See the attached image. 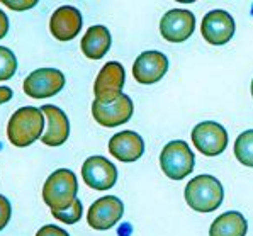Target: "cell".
<instances>
[{
  "label": "cell",
  "mask_w": 253,
  "mask_h": 236,
  "mask_svg": "<svg viewBox=\"0 0 253 236\" xmlns=\"http://www.w3.org/2000/svg\"><path fill=\"white\" fill-rule=\"evenodd\" d=\"M42 129H44L42 111L33 106H26L10 116L7 124V138L14 146L24 148L42 138Z\"/></svg>",
  "instance_id": "1"
},
{
  "label": "cell",
  "mask_w": 253,
  "mask_h": 236,
  "mask_svg": "<svg viewBox=\"0 0 253 236\" xmlns=\"http://www.w3.org/2000/svg\"><path fill=\"white\" fill-rule=\"evenodd\" d=\"M79 180L68 168H58L42 185V200L51 211H65L77 200Z\"/></svg>",
  "instance_id": "2"
},
{
  "label": "cell",
  "mask_w": 253,
  "mask_h": 236,
  "mask_svg": "<svg viewBox=\"0 0 253 236\" xmlns=\"http://www.w3.org/2000/svg\"><path fill=\"white\" fill-rule=\"evenodd\" d=\"M185 200L197 212H212L223 204L224 191L221 182L212 175H197L185 185Z\"/></svg>",
  "instance_id": "3"
},
{
  "label": "cell",
  "mask_w": 253,
  "mask_h": 236,
  "mask_svg": "<svg viewBox=\"0 0 253 236\" xmlns=\"http://www.w3.org/2000/svg\"><path fill=\"white\" fill-rule=\"evenodd\" d=\"M194 163H196V157L190 146L182 139L170 141L160 153L162 172L170 180H182L190 175L194 170Z\"/></svg>",
  "instance_id": "4"
},
{
  "label": "cell",
  "mask_w": 253,
  "mask_h": 236,
  "mask_svg": "<svg viewBox=\"0 0 253 236\" xmlns=\"http://www.w3.org/2000/svg\"><path fill=\"white\" fill-rule=\"evenodd\" d=\"M65 87V75L56 68H40L26 77L22 88L27 97L48 99Z\"/></svg>",
  "instance_id": "5"
},
{
  "label": "cell",
  "mask_w": 253,
  "mask_h": 236,
  "mask_svg": "<svg viewBox=\"0 0 253 236\" xmlns=\"http://www.w3.org/2000/svg\"><path fill=\"white\" fill-rule=\"evenodd\" d=\"M192 143L197 152L206 157H217L226 150L228 146V133L219 122L204 121L196 124L192 129Z\"/></svg>",
  "instance_id": "6"
},
{
  "label": "cell",
  "mask_w": 253,
  "mask_h": 236,
  "mask_svg": "<svg viewBox=\"0 0 253 236\" xmlns=\"http://www.w3.org/2000/svg\"><path fill=\"white\" fill-rule=\"evenodd\" d=\"M134 111L133 100L126 94H121L118 99L112 102H99L93 100L92 104V116L97 121V124L104 127H116L126 124L131 119Z\"/></svg>",
  "instance_id": "7"
},
{
  "label": "cell",
  "mask_w": 253,
  "mask_h": 236,
  "mask_svg": "<svg viewBox=\"0 0 253 236\" xmlns=\"http://www.w3.org/2000/svg\"><path fill=\"white\" fill-rule=\"evenodd\" d=\"M126 82L124 67L119 61H109L100 68L99 75L93 83V94L99 102H112L123 94V87Z\"/></svg>",
  "instance_id": "8"
},
{
  "label": "cell",
  "mask_w": 253,
  "mask_h": 236,
  "mask_svg": "<svg viewBox=\"0 0 253 236\" xmlns=\"http://www.w3.org/2000/svg\"><path fill=\"white\" fill-rule=\"evenodd\" d=\"M82 179L93 191H109L118 180V168L106 157H90L82 165Z\"/></svg>",
  "instance_id": "9"
},
{
  "label": "cell",
  "mask_w": 253,
  "mask_h": 236,
  "mask_svg": "<svg viewBox=\"0 0 253 236\" xmlns=\"http://www.w3.org/2000/svg\"><path fill=\"white\" fill-rule=\"evenodd\" d=\"M124 214V204L116 196H104L92 204L87 212L88 226L97 231H106L116 226Z\"/></svg>",
  "instance_id": "10"
},
{
  "label": "cell",
  "mask_w": 253,
  "mask_h": 236,
  "mask_svg": "<svg viewBox=\"0 0 253 236\" xmlns=\"http://www.w3.org/2000/svg\"><path fill=\"white\" fill-rule=\"evenodd\" d=\"M196 29V15L185 9L169 10L160 21V33L169 42H184Z\"/></svg>",
  "instance_id": "11"
},
{
  "label": "cell",
  "mask_w": 253,
  "mask_h": 236,
  "mask_svg": "<svg viewBox=\"0 0 253 236\" xmlns=\"http://www.w3.org/2000/svg\"><path fill=\"white\" fill-rule=\"evenodd\" d=\"M235 29L236 26L233 21V15H229L226 10L216 9L204 15L201 33L206 42L212 46H223L233 38Z\"/></svg>",
  "instance_id": "12"
},
{
  "label": "cell",
  "mask_w": 253,
  "mask_h": 236,
  "mask_svg": "<svg viewBox=\"0 0 253 236\" xmlns=\"http://www.w3.org/2000/svg\"><path fill=\"white\" fill-rule=\"evenodd\" d=\"M169 72V58L160 51H145L136 58L133 65V77L138 83H157Z\"/></svg>",
  "instance_id": "13"
},
{
  "label": "cell",
  "mask_w": 253,
  "mask_h": 236,
  "mask_svg": "<svg viewBox=\"0 0 253 236\" xmlns=\"http://www.w3.org/2000/svg\"><path fill=\"white\" fill-rule=\"evenodd\" d=\"M82 22H84V19H82V14L77 7L61 5L54 10L51 19H49V31L58 41L67 42L79 36Z\"/></svg>",
  "instance_id": "14"
},
{
  "label": "cell",
  "mask_w": 253,
  "mask_h": 236,
  "mask_svg": "<svg viewBox=\"0 0 253 236\" xmlns=\"http://www.w3.org/2000/svg\"><path fill=\"white\" fill-rule=\"evenodd\" d=\"M109 152L124 163H133L145 153V141L134 131H121L109 139Z\"/></svg>",
  "instance_id": "15"
},
{
  "label": "cell",
  "mask_w": 253,
  "mask_h": 236,
  "mask_svg": "<svg viewBox=\"0 0 253 236\" xmlns=\"http://www.w3.org/2000/svg\"><path fill=\"white\" fill-rule=\"evenodd\" d=\"M41 111L48 119V129L42 134L41 141L46 146H61L70 136V121L67 114L51 104L42 106Z\"/></svg>",
  "instance_id": "16"
},
{
  "label": "cell",
  "mask_w": 253,
  "mask_h": 236,
  "mask_svg": "<svg viewBox=\"0 0 253 236\" xmlns=\"http://www.w3.org/2000/svg\"><path fill=\"white\" fill-rule=\"evenodd\" d=\"M111 33L104 26H92L87 29V33L84 34L80 42V48L84 51V55L88 60H100L102 56H106V53L111 48Z\"/></svg>",
  "instance_id": "17"
},
{
  "label": "cell",
  "mask_w": 253,
  "mask_h": 236,
  "mask_svg": "<svg viewBox=\"0 0 253 236\" xmlns=\"http://www.w3.org/2000/svg\"><path fill=\"white\" fill-rule=\"evenodd\" d=\"M248 223L238 211H228L216 218L209 228V236H247Z\"/></svg>",
  "instance_id": "18"
},
{
  "label": "cell",
  "mask_w": 253,
  "mask_h": 236,
  "mask_svg": "<svg viewBox=\"0 0 253 236\" xmlns=\"http://www.w3.org/2000/svg\"><path fill=\"white\" fill-rule=\"evenodd\" d=\"M235 157L245 167L253 168V129L243 131L235 141Z\"/></svg>",
  "instance_id": "19"
},
{
  "label": "cell",
  "mask_w": 253,
  "mask_h": 236,
  "mask_svg": "<svg viewBox=\"0 0 253 236\" xmlns=\"http://www.w3.org/2000/svg\"><path fill=\"white\" fill-rule=\"evenodd\" d=\"M17 70V58L9 48L0 46V82L12 79Z\"/></svg>",
  "instance_id": "20"
},
{
  "label": "cell",
  "mask_w": 253,
  "mask_h": 236,
  "mask_svg": "<svg viewBox=\"0 0 253 236\" xmlns=\"http://www.w3.org/2000/svg\"><path fill=\"white\" fill-rule=\"evenodd\" d=\"M82 211H84V206H82L80 199H77L68 209H65V211H51V214L54 219H58V221L65 224H75L80 221Z\"/></svg>",
  "instance_id": "21"
},
{
  "label": "cell",
  "mask_w": 253,
  "mask_h": 236,
  "mask_svg": "<svg viewBox=\"0 0 253 236\" xmlns=\"http://www.w3.org/2000/svg\"><path fill=\"white\" fill-rule=\"evenodd\" d=\"M10 216H12V206L5 196L0 194V231L9 224Z\"/></svg>",
  "instance_id": "22"
},
{
  "label": "cell",
  "mask_w": 253,
  "mask_h": 236,
  "mask_svg": "<svg viewBox=\"0 0 253 236\" xmlns=\"http://www.w3.org/2000/svg\"><path fill=\"white\" fill-rule=\"evenodd\" d=\"M36 236H70V235L65 230H61V228L54 226V224H46V226H42L38 231Z\"/></svg>",
  "instance_id": "23"
},
{
  "label": "cell",
  "mask_w": 253,
  "mask_h": 236,
  "mask_svg": "<svg viewBox=\"0 0 253 236\" xmlns=\"http://www.w3.org/2000/svg\"><path fill=\"white\" fill-rule=\"evenodd\" d=\"M3 5L12 10H27L36 5V0H29V2H10V0H3Z\"/></svg>",
  "instance_id": "24"
},
{
  "label": "cell",
  "mask_w": 253,
  "mask_h": 236,
  "mask_svg": "<svg viewBox=\"0 0 253 236\" xmlns=\"http://www.w3.org/2000/svg\"><path fill=\"white\" fill-rule=\"evenodd\" d=\"M7 31H9V19H7L3 10H0V39L5 36Z\"/></svg>",
  "instance_id": "25"
},
{
  "label": "cell",
  "mask_w": 253,
  "mask_h": 236,
  "mask_svg": "<svg viewBox=\"0 0 253 236\" xmlns=\"http://www.w3.org/2000/svg\"><path fill=\"white\" fill-rule=\"evenodd\" d=\"M10 99H12V88L2 85V87H0V104L9 102Z\"/></svg>",
  "instance_id": "26"
},
{
  "label": "cell",
  "mask_w": 253,
  "mask_h": 236,
  "mask_svg": "<svg viewBox=\"0 0 253 236\" xmlns=\"http://www.w3.org/2000/svg\"><path fill=\"white\" fill-rule=\"evenodd\" d=\"M252 97H253V80H252Z\"/></svg>",
  "instance_id": "27"
}]
</instances>
